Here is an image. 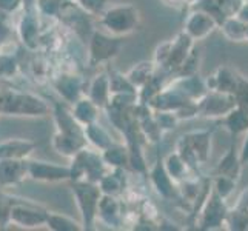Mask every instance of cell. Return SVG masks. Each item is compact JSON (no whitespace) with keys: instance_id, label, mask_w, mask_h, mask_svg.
Here are the masks:
<instances>
[{"instance_id":"cell-17","label":"cell","mask_w":248,"mask_h":231,"mask_svg":"<svg viewBox=\"0 0 248 231\" xmlns=\"http://www.w3.org/2000/svg\"><path fill=\"white\" fill-rule=\"evenodd\" d=\"M247 42H248V25H247Z\"/></svg>"},{"instance_id":"cell-3","label":"cell","mask_w":248,"mask_h":231,"mask_svg":"<svg viewBox=\"0 0 248 231\" xmlns=\"http://www.w3.org/2000/svg\"><path fill=\"white\" fill-rule=\"evenodd\" d=\"M236 107V99L233 94L208 91L198 102L199 114L208 119H222Z\"/></svg>"},{"instance_id":"cell-4","label":"cell","mask_w":248,"mask_h":231,"mask_svg":"<svg viewBox=\"0 0 248 231\" xmlns=\"http://www.w3.org/2000/svg\"><path fill=\"white\" fill-rule=\"evenodd\" d=\"M219 25L211 15L201 10H191L185 20V31L193 40H202L208 37L211 32H215Z\"/></svg>"},{"instance_id":"cell-5","label":"cell","mask_w":248,"mask_h":231,"mask_svg":"<svg viewBox=\"0 0 248 231\" xmlns=\"http://www.w3.org/2000/svg\"><path fill=\"white\" fill-rule=\"evenodd\" d=\"M237 76L239 73L233 71L232 68L222 65L216 68L205 79V85H207L208 91H217V92H225V94H234L237 87Z\"/></svg>"},{"instance_id":"cell-9","label":"cell","mask_w":248,"mask_h":231,"mask_svg":"<svg viewBox=\"0 0 248 231\" xmlns=\"http://www.w3.org/2000/svg\"><path fill=\"white\" fill-rule=\"evenodd\" d=\"M191 10H201L203 13H207L208 15H211L213 19L216 20L219 27L222 25V22L227 19L225 13L222 11V8L215 2V0H196V2L191 5Z\"/></svg>"},{"instance_id":"cell-7","label":"cell","mask_w":248,"mask_h":231,"mask_svg":"<svg viewBox=\"0 0 248 231\" xmlns=\"http://www.w3.org/2000/svg\"><path fill=\"white\" fill-rule=\"evenodd\" d=\"M222 123L225 125L228 133L233 138L239 134H245L248 131V111L234 107L227 116L222 117Z\"/></svg>"},{"instance_id":"cell-6","label":"cell","mask_w":248,"mask_h":231,"mask_svg":"<svg viewBox=\"0 0 248 231\" xmlns=\"http://www.w3.org/2000/svg\"><path fill=\"white\" fill-rule=\"evenodd\" d=\"M242 167L244 165L241 159H239V151L236 148V143H232L230 148L227 150V153L219 160V164L216 167V174L227 176L237 182L242 174Z\"/></svg>"},{"instance_id":"cell-18","label":"cell","mask_w":248,"mask_h":231,"mask_svg":"<svg viewBox=\"0 0 248 231\" xmlns=\"http://www.w3.org/2000/svg\"><path fill=\"white\" fill-rule=\"evenodd\" d=\"M244 2H247V3H248V0H244Z\"/></svg>"},{"instance_id":"cell-16","label":"cell","mask_w":248,"mask_h":231,"mask_svg":"<svg viewBox=\"0 0 248 231\" xmlns=\"http://www.w3.org/2000/svg\"><path fill=\"white\" fill-rule=\"evenodd\" d=\"M236 17L248 25V3L247 2H244V5L239 8V11L236 13Z\"/></svg>"},{"instance_id":"cell-11","label":"cell","mask_w":248,"mask_h":231,"mask_svg":"<svg viewBox=\"0 0 248 231\" xmlns=\"http://www.w3.org/2000/svg\"><path fill=\"white\" fill-rule=\"evenodd\" d=\"M233 96L236 99V107L248 111V79L242 74L237 76V87Z\"/></svg>"},{"instance_id":"cell-1","label":"cell","mask_w":248,"mask_h":231,"mask_svg":"<svg viewBox=\"0 0 248 231\" xmlns=\"http://www.w3.org/2000/svg\"><path fill=\"white\" fill-rule=\"evenodd\" d=\"M211 131H194L181 139L177 154L188 167L198 168V165L207 164L211 150Z\"/></svg>"},{"instance_id":"cell-14","label":"cell","mask_w":248,"mask_h":231,"mask_svg":"<svg viewBox=\"0 0 248 231\" xmlns=\"http://www.w3.org/2000/svg\"><path fill=\"white\" fill-rule=\"evenodd\" d=\"M232 210L241 213V215H244V216H248V188L239 194V198L236 199Z\"/></svg>"},{"instance_id":"cell-8","label":"cell","mask_w":248,"mask_h":231,"mask_svg":"<svg viewBox=\"0 0 248 231\" xmlns=\"http://www.w3.org/2000/svg\"><path fill=\"white\" fill-rule=\"evenodd\" d=\"M219 28L222 30V34L225 36V39L230 42H234V44L247 42V23L237 19L236 15L227 17Z\"/></svg>"},{"instance_id":"cell-2","label":"cell","mask_w":248,"mask_h":231,"mask_svg":"<svg viewBox=\"0 0 248 231\" xmlns=\"http://www.w3.org/2000/svg\"><path fill=\"white\" fill-rule=\"evenodd\" d=\"M211 190L205 198V203L201 213V220H199V228L202 230H219L225 228L227 224V215H228V207L227 200H224L220 196Z\"/></svg>"},{"instance_id":"cell-12","label":"cell","mask_w":248,"mask_h":231,"mask_svg":"<svg viewBox=\"0 0 248 231\" xmlns=\"http://www.w3.org/2000/svg\"><path fill=\"white\" fill-rule=\"evenodd\" d=\"M167 164H168V174L171 177H176V179L182 177L185 174V171H186V167H188L177 153L171 154V156L168 157V160H167Z\"/></svg>"},{"instance_id":"cell-10","label":"cell","mask_w":248,"mask_h":231,"mask_svg":"<svg viewBox=\"0 0 248 231\" xmlns=\"http://www.w3.org/2000/svg\"><path fill=\"white\" fill-rule=\"evenodd\" d=\"M236 185H237V182L233 181V179H230L227 176L216 174L215 181H213V190H215L222 199L227 200L230 196L233 194V191L236 190Z\"/></svg>"},{"instance_id":"cell-13","label":"cell","mask_w":248,"mask_h":231,"mask_svg":"<svg viewBox=\"0 0 248 231\" xmlns=\"http://www.w3.org/2000/svg\"><path fill=\"white\" fill-rule=\"evenodd\" d=\"M215 2L222 8V11L225 13L227 17L236 15L239 8L244 5V0H215Z\"/></svg>"},{"instance_id":"cell-15","label":"cell","mask_w":248,"mask_h":231,"mask_svg":"<svg viewBox=\"0 0 248 231\" xmlns=\"http://www.w3.org/2000/svg\"><path fill=\"white\" fill-rule=\"evenodd\" d=\"M239 159H241L242 165L248 164V131L245 133V139L242 142V147L239 150Z\"/></svg>"}]
</instances>
